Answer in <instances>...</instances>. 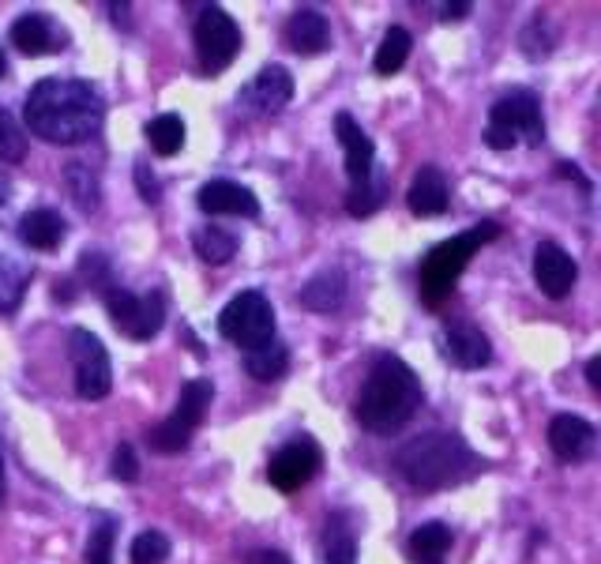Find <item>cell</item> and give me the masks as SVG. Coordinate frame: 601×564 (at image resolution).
<instances>
[{
	"label": "cell",
	"mask_w": 601,
	"mask_h": 564,
	"mask_svg": "<svg viewBox=\"0 0 601 564\" xmlns=\"http://www.w3.org/2000/svg\"><path fill=\"white\" fill-rule=\"evenodd\" d=\"M23 121L38 139L57 147L87 144L99 136L105 102L87 79H42L23 102Z\"/></svg>",
	"instance_id": "cell-1"
},
{
	"label": "cell",
	"mask_w": 601,
	"mask_h": 564,
	"mask_svg": "<svg viewBox=\"0 0 601 564\" xmlns=\"http://www.w3.org/2000/svg\"><path fill=\"white\" fill-rule=\"evenodd\" d=\"M421 403H426V392H421L418 373L402 358L387 354L368 369L358 403H353V414L368 433L392 437L421 410Z\"/></svg>",
	"instance_id": "cell-2"
},
{
	"label": "cell",
	"mask_w": 601,
	"mask_h": 564,
	"mask_svg": "<svg viewBox=\"0 0 601 564\" xmlns=\"http://www.w3.org/2000/svg\"><path fill=\"white\" fill-rule=\"evenodd\" d=\"M395 466L413 489L421 493H440L451 486L470 482L477 471H485V460L455 433H426L413 437L410 444L399 448Z\"/></svg>",
	"instance_id": "cell-3"
},
{
	"label": "cell",
	"mask_w": 601,
	"mask_h": 564,
	"mask_svg": "<svg viewBox=\"0 0 601 564\" xmlns=\"http://www.w3.org/2000/svg\"><path fill=\"white\" fill-rule=\"evenodd\" d=\"M500 237V226L497 223H477L474 230L451 237V241H440L436 249L421 260V302L429 308H440L444 297L451 294V286L458 282V275L466 271V263L474 260V252L481 245L497 241Z\"/></svg>",
	"instance_id": "cell-4"
},
{
	"label": "cell",
	"mask_w": 601,
	"mask_h": 564,
	"mask_svg": "<svg viewBox=\"0 0 601 564\" xmlns=\"http://www.w3.org/2000/svg\"><path fill=\"white\" fill-rule=\"evenodd\" d=\"M545 139V121H542V102L534 91H511L489 110V128H485V144L492 151H511L515 144H542Z\"/></svg>",
	"instance_id": "cell-5"
},
{
	"label": "cell",
	"mask_w": 601,
	"mask_h": 564,
	"mask_svg": "<svg viewBox=\"0 0 601 564\" xmlns=\"http://www.w3.org/2000/svg\"><path fill=\"white\" fill-rule=\"evenodd\" d=\"M218 335L241 350L263 347V342L275 339V308H271L268 294L241 290V294L218 313Z\"/></svg>",
	"instance_id": "cell-6"
},
{
	"label": "cell",
	"mask_w": 601,
	"mask_h": 564,
	"mask_svg": "<svg viewBox=\"0 0 601 564\" xmlns=\"http://www.w3.org/2000/svg\"><path fill=\"white\" fill-rule=\"evenodd\" d=\"M211 399H215V384H211V381L196 376V381L184 384L173 414L155 429V433H150V448H155V452H162V455L184 452V448H189V440H192V433L200 429V421H203V414H207Z\"/></svg>",
	"instance_id": "cell-7"
},
{
	"label": "cell",
	"mask_w": 601,
	"mask_h": 564,
	"mask_svg": "<svg viewBox=\"0 0 601 564\" xmlns=\"http://www.w3.org/2000/svg\"><path fill=\"white\" fill-rule=\"evenodd\" d=\"M105 294V313H110L113 328L136 342H147L162 331L166 320V294L150 290V294H132V290L110 286L102 290Z\"/></svg>",
	"instance_id": "cell-8"
},
{
	"label": "cell",
	"mask_w": 601,
	"mask_h": 564,
	"mask_svg": "<svg viewBox=\"0 0 601 564\" xmlns=\"http://www.w3.org/2000/svg\"><path fill=\"white\" fill-rule=\"evenodd\" d=\"M68 358H72V376H76V395L79 399H105L113 387V365L105 354L102 339L83 328L68 335Z\"/></svg>",
	"instance_id": "cell-9"
},
{
	"label": "cell",
	"mask_w": 601,
	"mask_h": 564,
	"mask_svg": "<svg viewBox=\"0 0 601 564\" xmlns=\"http://www.w3.org/2000/svg\"><path fill=\"white\" fill-rule=\"evenodd\" d=\"M192 38H196L200 68L207 76L226 72V68L234 65L237 49H241V31H237V23L229 20L223 8H203V15L196 20V31H192Z\"/></svg>",
	"instance_id": "cell-10"
},
{
	"label": "cell",
	"mask_w": 601,
	"mask_h": 564,
	"mask_svg": "<svg viewBox=\"0 0 601 564\" xmlns=\"http://www.w3.org/2000/svg\"><path fill=\"white\" fill-rule=\"evenodd\" d=\"M320 463H324V452H320V448H316L308 437H297V440H290V444L282 448L275 460H271L268 478H271V486H275V489L294 493V489L308 486V482L316 478Z\"/></svg>",
	"instance_id": "cell-11"
},
{
	"label": "cell",
	"mask_w": 601,
	"mask_h": 564,
	"mask_svg": "<svg viewBox=\"0 0 601 564\" xmlns=\"http://www.w3.org/2000/svg\"><path fill=\"white\" fill-rule=\"evenodd\" d=\"M579 279V263L571 252H564L556 241H542L534 249V282L542 286L545 297H568Z\"/></svg>",
	"instance_id": "cell-12"
},
{
	"label": "cell",
	"mask_w": 601,
	"mask_h": 564,
	"mask_svg": "<svg viewBox=\"0 0 601 564\" xmlns=\"http://www.w3.org/2000/svg\"><path fill=\"white\" fill-rule=\"evenodd\" d=\"M444 358L458 369H485L492 361V342L477 324L451 320L444 328Z\"/></svg>",
	"instance_id": "cell-13"
},
{
	"label": "cell",
	"mask_w": 601,
	"mask_h": 564,
	"mask_svg": "<svg viewBox=\"0 0 601 564\" xmlns=\"http://www.w3.org/2000/svg\"><path fill=\"white\" fill-rule=\"evenodd\" d=\"M334 136L342 144V155H347V173H350V189L353 184H365L373 178V162H376V147L368 139V132L350 117V113H339L334 117Z\"/></svg>",
	"instance_id": "cell-14"
},
{
	"label": "cell",
	"mask_w": 601,
	"mask_h": 564,
	"mask_svg": "<svg viewBox=\"0 0 601 564\" xmlns=\"http://www.w3.org/2000/svg\"><path fill=\"white\" fill-rule=\"evenodd\" d=\"M594 440H598L594 426L576 418V414H556L549 421V448L560 463H582L594 452Z\"/></svg>",
	"instance_id": "cell-15"
},
{
	"label": "cell",
	"mask_w": 601,
	"mask_h": 564,
	"mask_svg": "<svg viewBox=\"0 0 601 564\" xmlns=\"http://www.w3.org/2000/svg\"><path fill=\"white\" fill-rule=\"evenodd\" d=\"M196 204H200V211H207V215H245V218L260 215L256 192L237 181H207L200 189Z\"/></svg>",
	"instance_id": "cell-16"
},
{
	"label": "cell",
	"mask_w": 601,
	"mask_h": 564,
	"mask_svg": "<svg viewBox=\"0 0 601 564\" xmlns=\"http://www.w3.org/2000/svg\"><path fill=\"white\" fill-rule=\"evenodd\" d=\"M447 178L440 166H421L418 173H413L410 181V192H406V204H410V211L418 218H436L447 211Z\"/></svg>",
	"instance_id": "cell-17"
},
{
	"label": "cell",
	"mask_w": 601,
	"mask_h": 564,
	"mask_svg": "<svg viewBox=\"0 0 601 564\" xmlns=\"http://www.w3.org/2000/svg\"><path fill=\"white\" fill-rule=\"evenodd\" d=\"M245 99H249L260 113L286 110L290 99H294V76H290L282 65H268L260 76L252 79V87L245 91Z\"/></svg>",
	"instance_id": "cell-18"
},
{
	"label": "cell",
	"mask_w": 601,
	"mask_h": 564,
	"mask_svg": "<svg viewBox=\"0 0 601 564\" xmlns=\"http://www.w3.org/2000/svg\"><path fill=\"white\" fill-rule=\"evenodd\" d=\"M297 302L305 305L308 313H334V308L347 302V271L324 268L320 275H313L300 286Z\"/></svg>",
	"instance_id": "cell-19"
},
{
	"label": "cell",
	"mask_w": 601,
	"mask_h": 564,
	"mask_svg": "<svg viewBox=\"0 0 601 564\" xmlns=\"http://www.w3.org/2000/svg\"><path fill=\"white\" fill-rule=\"evenodd\" d=\"M12 46L26 53V57H42V53H53L60 46V34H57V26H53L49 15L26 12L12 23Z\"/></svg>",
	"instance_id": "cell-20"
},
{
	"label": "cell",
	"mask_w": 601,
	"mask_h": 564,
	"mask_svg": "<svg viewBox=\"0 0 601 564\" xmlns=\"http://www.w3.org/2000/svg\"><path fill=\"white\" fill-rule=\"evenodd\" d=\"M286 42L294 53H320L331 42V26H327V20L316 8H300L286 23Z\"/></svg>",
	"instance_id": "cell-21"
},
{
	"label": "cell",
	"mask_w": 601,
	"mask_h": 564,
	"mask_svg": "<svg viewBox=\"0 0 601 564\" xmlns=\"http://www.w3.org/2000/svg\"><path fill=\"white\" fill-rule=\"evenodd\" d=\"M65 218L57 215V211L49 207H38V211H26V215L20 218V237L23 245H31V249L38 252H53L60 241H65Z\"/></svg>",
	"instance_id": "cell-22"
},
{
	"label": "cell",
	"mask_w": 601,
	"mask_h": 564,
	"mask_svg": "<svg viewBox=\"0 0 601 564\" xmlns=\"http://www.w3.org/2000/svg\"><path fill=\"white\" fill-rule=\"evenodd\" d=\"M451 550V527L444 523H421L418 531L406 542V553H410L413 564H444Z\"/></svg>",
	"instance_id": "cell-23"
},
{
	"label": "cell",
	"mask_w": 601,
	"mask_h": 564,
	"mask_svg": "<svg viewBox=\"0 0 601 564\" xmlns=\"http://www.w3.org/2000/svg\"><path fill=\"white\" fill-rule=\"evenodd\" d=\"M245 369H249V376L260 384H271V381H279V376H286V369H290L286 342L271 339V342H263V347H252L249 354H245Z\"/></svg>",
	"instance_id": "cell-24"
},
{
	"label": "cell",
	"mask_w": 601,
	"mask_h": 564,
	"mask_svg": "<svg viewBox=\"0 0 601 564\" xmlns=\"http://www.w3.org/2000/svg\"><path fill=\"white\" fill-rule=\"evenodd\" d=\"M324 564H353L358 561V534L350 527V516H331L324 527Z\"/></svg>",
	"instance_id": "cell-25"
},
{
	"label": "cell",
	"mask_w": 601,
	"mask_h": 564,
	"mask_svg": "<svg viewBox=\"0 0 601 564\" xmlns=\"http://www.w3.org/2000/svg\"><path fill=\"white\" fill-rule=\"evenodd\" d=\"M192 249H196V257L203 263H215V268H223L237 257V237L223 230V226H203V230L192 234Z\"/></svg>",
	"instance_id": "cell-26"
},
{
	"label": "cell",
	"mask_w": 601,
	"mask_h": 564,
	"mask_svg": "<svg viewBox=\"0 0 601 564\" xmlns=\"http://www.w3.org/2000/svg\"><path fill=\"white\" fill-rule=\"evenodd\" d=\"M147 139L155 155L173 158L184 147V121L177 113H158L155 121H147Z\"/></svg>",
	"instance_id": "cell-27"
},
{
	"label": "cell",
	"mask_w": 601,
	"mask_h": 564,
	"mask_svg": "<svg viewBox=\"0 0 601 564\" xmlns=\"http://www.w3.org/2000/svg\"><path fill=\"white\" fill-rule=\"evenodd\" d=\"M410 49H413L410 31H402V26H392V31L384 34V42H379L373 68H376L379 76H395V72H399V68L406 65V57H410Z\"/></svg>",
	"instance_id": "cell-28"
},
{
	"label": "cell",
	"mask_w": 601,
	"mask_h": 564,
	"mask_svg": "<svg viewBox=\"0 0 601 564\" xmlns=\"http://www.w3.org/2000/svg\"><path fill=\"white\" fill-rule=\"evenodd\" d=\"M65 184H68V192H72V200L79 204V211H99V196H102L99 178H94L83 162H68L65 166Z\"/></svg>",
	"instance_id": "cell-29"
},
{
	"label": "cell",
	"mask_w": 601,
	"mask_h": 564,
	"mask_svg": "<svg viewBox=\"0 0 601 564\" xmlns=\"http://www.w3.org/2000/svg\"><path fill=\"white\" fill-rule=\"evenodd\" d=\"M26 290V271L15 268L8 257H0V313H15Z\"/></svg>",
	"instance_id": "cell-30"
},
{
	"label": "cell",
	"mask_w": 601,
	"mask_h": 564,
	"mask_svg": "<svg viewBox=\"0 0 601 564\" xmlns=\"http://www.w3.org/2000/svg\"><path fill=\"white\" fill-rule=\"evenodd\" d=\"M379 204H384V181L379 178H368L365 184H353V189L347 192V211L353 218L373 215Z\"/></svg>",
	"instance_id": "cell-31"
},
{
	"label": "cell",
	"mask_w": 601,
	"mask_h": 564,
	"mask_svg": "<svg viewBox=\"0 0 601 564\" xmlns=\"http://www.w3.org/2000/svg\"><path fill=\"white\" fill-rule=\"evenodd\" d=\"M170 539L162 531H144L136 542H132V564H162L170 561Z\"/></svg>",
	"instance_id": "cell-32"
},
{
	"label": "cell",
	"mask_w": 601,
	"mask_h": 564,
	"mask_svg": "<svg viewBox=\"0 0 601 564\" xmlns=\"http://www.w3.org/2000/svg\"><path fill=\"white\" fill-rule=\"evenodd\" d=\"M113 542H117V527L105 519L91 531L87 539V550H83V564H113Z\"/></svg>",
	"instance_id": "cell-33"
},
{
	"label": "cell",
	"mask_w": 601,
	"mask_h": 564,
	"mask_svg": "<svg viewBox=\"0 0 601 564\" xmlns=\"http://www.w3.org/2000/svg\"><path fill=\"white\" fill-rule=\"evenodd\" d=\"M23 158H26L23 132L12 121V113L0 110V162H23Z\"/></svg>",
	"instance_id": "cell-34"
},
{
	"label": "cell",
	"mask_w": 601,
	"mask_h": 564,
	"mask_svg": "<svg viewBox=\"0 0 601 564\" xmlns=\"http://www.w3.org/2000/svg\"><path fill=\"white\" fill-rule=\"evenodd\" d=\"M523 49H526V57H530V60L549 57L553 38H549V34H545V15H537V20L526 26V34H523Z\"/></svg>",
	"instance_id": "cell-35"
},
{
	"label": "cell",
	"mask_w": 601,
	"mask_h": 564,
	"mask_svg": "<svg viewBox=\"0 0 601 564\" xmlns=\"http://www.w3.org/2000/svg\"><path fill=\"white\" fill-rule=\"evenodd\" d=\"M79 271H83V279H91V286H102V290L113 286L110 263H105L102 252H83V257H79Z\"/></svg>",
	"instance_id": "cell-36"
},
{
	"label": "cell",
	"mask_w": 601,
	"mask_h": 564,
	"mask_svg": "<svg viewBox=\"0 0 601 564\" xmlns=\"http://www.w3.org/2000/svg\"><path fill=\"white\" fill-rule=\"evenodd\" d=\"M113 478L117 482H136L139 478V463H136L132 444H117V452H113Z\"/></svg>",
	"instance_id": "cell-37"
},
{
	"label": "cell",
	"mask_w": 601,
	"mask_h": 564,
	"mask_svg": "<svg viewBox=\"0 0 601 564\" xmlns=\"http://www.w3.org/2000/svg\"><path fill=\"white\" fill-rule=\"evenodd\" d=\"M136 184H139V196H144L147 204H158V196H162V189H158V181L147 173V166H144V162L136 166Z\"/></svg>",
	"instance_id": "cell-38"
},
{
	"label": "cell",
	"mask_w": 601,
	"mask_h": 564,
	"mask_svg": "<svg viewBox=\"0 0 601 564\" xmlns=\"http://www.w3.org/2000/svg\"><path fill=\"white\" fill-rule=\"evenodd\" d=\"M474 8L466 4V0H455V4H444L440 8V15H444V23H455V20H466V15H470Z\"/></svg>",
	"instance_id": "cell-39"
},
{
	"label": "cell",
	"mask_w": 601,
	"mask_h": 564,
	"mask_svg": "<svg viewBox=\"0 0 601 564\" xmlns=\"http://www.w3.org/2000/svg\"><path fill=\"white\" fill-rule=\"evenodd\" d=\"M252 564H294V561L279 550H260V553H252Z\"/></svg>",
	"instance_id": "cell-40"
},
{
	"label": "cell",
	"mask_w": 601,
	"mask_h": 564,
	"mask_svg": "<svg viewBox=\"0 0 601 564\" xmlns=\"http://www.w3.org/2000/svg\"><path fill=\"white\" fill-rule=\"evenodd\" d=\"M587 381H590V387H594V392H601V358H590L587 361Z\"/></svg>",
	"instance_id": "cell-41"
},
{
	"label": "cell",
	"mask_w": 601,
	"mask_h": 564,
	"mask_svg": "<svg viewBox=\"0 0 601 564\" xmlns=\"http://www.w3.org/2000/svg\"><path fill=\"white\" fill-rule=\"evenodd\" d=\"M0 505H4V460H0Z\"/></svg>",
	"instance_id": "cell-42"
},
{
	"label": "cell",
	"mask_w": 601,
	"mask_h": 564,
	"mask_svg": "<svg viewBox=\"0 0 601 564\" xmlns=\"http://www.w3.org/2000/svg\"><path fill=\"white\" fill-rule=\"evenodd\" d=\"M8 76V60H4V49H0V79Z\"/></svg>",
	"instance_id": "cell-43"
},
{
	"label": "cell",
	"mask_w": 601,
	"mask_h": 564,
	"mask_svg": "<svg viewBox=\"0 0 601 564\" xmlns=\"http://www.w3.org/2000/svg\"><path fill=\"white\" fill-rule=\"evenodd\" d=\"M0 204H4V200H0Z\"/></svg>",
	"instance_id": "cell-44"
}]
</instances>
